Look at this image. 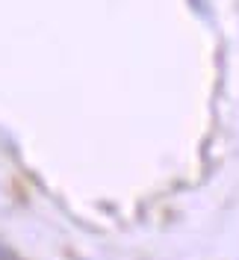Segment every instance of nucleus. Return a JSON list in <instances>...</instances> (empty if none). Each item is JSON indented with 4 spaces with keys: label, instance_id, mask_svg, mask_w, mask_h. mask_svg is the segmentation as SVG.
<instances>
[]
</instances>
